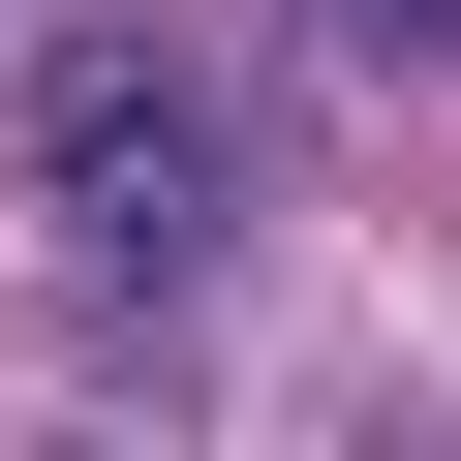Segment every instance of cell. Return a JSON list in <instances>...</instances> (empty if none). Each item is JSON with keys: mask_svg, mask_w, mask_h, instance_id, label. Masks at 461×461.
<instances>
[{"mask_svg": "<svg viewBox=\"0 0 461 461\" xmlns=\"http://www.w3.org/2000/svg\"><path fill=\"white\" fill-rule=\"evenodd\" d=\"M0 154H32V247H62V277H185L215 215H247V123H215L185 32H32Z\"/></svg>", "mask_w": 461, "mask_h": 461, "instance_id": "1", "label": "cell"}]
</instances>
